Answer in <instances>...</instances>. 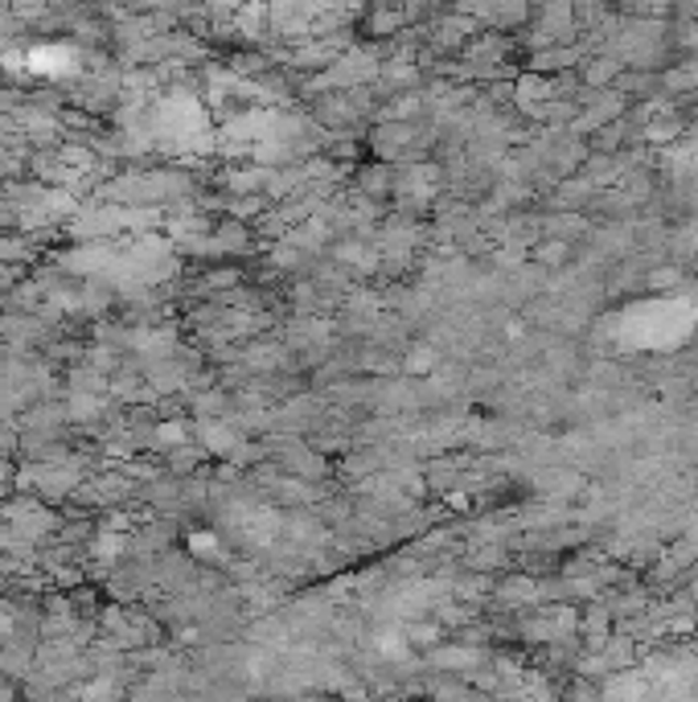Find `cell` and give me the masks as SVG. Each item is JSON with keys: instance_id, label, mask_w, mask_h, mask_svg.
Listing matches in <instances>:
<instances>
[]
</instances>
